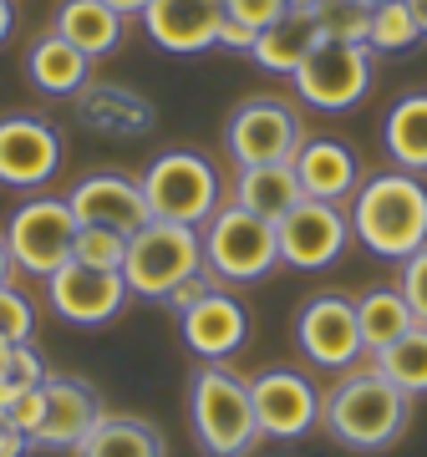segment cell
Masks as SVG:
<instances>
[{"label": "cell", "instance_id": "23", "mask_svg": "<svg viewBox=\"0 0 427 457\" xmlns=\"http://www.w3.org/2000/svg\"><path fill=\"white\" fill-rule=\"evenodd\" d=\"M122 21L128 16H117L113 5H102V0H66L56 11V36L97 62V56L122 46Z\"/></svg>", "mask_w": 427, "mask_h": 457}, {"label": "cell", "instance_id": "30", "mask_svg": "<svg viewBox=\"0 0 427 457\" xmlns=\"http://www.w3.org/2000/svg\"><path fill=\"white\" fill-rule=\"evenodd\" d=\"M71 260H77V264H92V270H122V260H128V234H117V228L77 224Z\"/></svg>", "mask_w": 427, "mask_h": 457}, {"label": "cell", "instance_id": "40", "mask_svg": "<svg viewBox=\"0 0 427 457\" xmlns=\"http://www.w3.org/2000/svg\"><path fill=\"white\" fill-rule=\"evenodd\" d=\"M102 5H113L117 16H143L148 11V0H102Z\"/></svg>", "mask_w": 427, "mask_h": 457}, {"label": "cell", "instance_id": "39", "mask_svg": "<svg viewBox=\"0 0 427 457\" xmlns=\"http://www.w3.org/2000/svg\"><path fill=\"white\" fill-rule=\"evenodd\" d=\"M16 279V260H11V249H5V234H0V290Z\"/></svg>", "mask_w": 427, "mask_h": 457}, {"label": "cell", "instance_id": "36", "mask_svg": "<svg viewBox=\"0 0 427 457\" xmlns=\"http://www.w3.org/2000/svg\"><path fill=\"white\" fill-rule=\"evenodd\" d=\"M209 290H214V275H209V270H198L194 279H183L179 290L168 295L163 305H168V311H173V315H183V311H188V305H194V300H198V295H209Z\"/></svg>", "mask_w": 427, "mask_h": 457}, {"label": "cell", "instance_id": "21", "mask_svg": "<svg viewBox=\"0 0 427 457\" xmlns=\"http://www.w3.org/2000/svg\"><path fill=\"white\" fill-rule=\"evenodd\" d=\"M315 41H321V31H315L311 11H285L275 26H264V31L255 36L249 56H255L264 71H275V77H296V66L315 51Z\"/></svg>", "mask_w": 427, "mask_h": 457}, {"label": "cell", "instance_id": "18", "mask_svg": "<svg viewBox=\"0 0 427 457\" xmlns=\"http://www.w3.org/2000/svg\"><path fill=\"white\" fill-rule=\"evenodd\" d=\"M143 26L163 51L173 56H194V51L219 46V26H224V0H148Z\"/></svg>", "mask_w": 427, "mask_h": 457}, {"label": "cell", "instance_id": "8", "mask_svg": "<svg viewBox=\"0 0 427 457\" xmlns=\"http://www.w3.org/2000/svg\"><path fill=\"white\" fill-rule=\"evenodd\" d=\"M296 92L321 112H346L372 92V46L356 41H315V51L296 66Z\"/></svg>", "mask_w": 427, "mask_h": 457}, {"label": "cell", "instance_id": "13", "mask_svg": "<svg viewBox=\"0 0 427 457\" xmlns=\"http://www.w3.org/2000/svg\"><path fill=\"white\" fill-rule=\"evenodd\" d=\"M46 300L66 326H107L128 305V279L122 270H92L66 260L56 275H46Z\"/></svg>", "mask_w": 427, "mask_h": 457}, {"label": "cell", "instance_id": "2", "mask_svg": "<svg viewBox=\"0 0 427 457\" xmlns=\"http://www.w3.org/2000/svg\"><path fill=\"white\" fill-rule=\"evenodd\" d=\"M351 234L377 260H412L427 245V183L417 173H377L351 204Z\"/></svg>", "mask_w": 427, "mask_h": 457}, {"label": "cell", "instance_id": "44", "mask_svg": "<svg viewBox=\"0 0 427 457\" xmlns=\"http://www.w3.org/2000/svg\"><path fill=\"white\" fill-rule=\"evenodd\" d=\"M356 5H366V11H377V5H387V0H356Z\"/></svg>", "mask_w": 427, "mask_h": 457}, {"label": "cell", "instance_id": "15", "mask_svg": "<svg viewBox=\"0 0 427 457\" xmlns=\"http://www.w3.org/2000/svg\"><path fill=\"white\" fill-rule=\"evenodd\" d=\"M62 168V137L41 117H0V183L41 188Z\"/></svg>", "mask_w": 427, "mask_h": 457}, {"label": "cell", "instance_id": "19", "mask_svg": "<svg viewBox=\"0 0 427 457\" xmlns=\"http://www.w3.org/2000/svg\"><path fill=\"white\" fill-rule=\"evenodd\" d=\"M290 168H296V179H300V194L321 198V204H341L356 188V158L336 137H306L296 147Z\"/></svg>", "mask_w": 427, "mask_h": 457}, {"label": "cell", "instance_id": "37", "mask_svg": "<svg viewBox=\"0 0 427 457\" xmlns=\"http://www.w3.org/2000/svg\"><path fill=\"white\" fill-rule=\"evenodd\" d=\"M36 442L26 437V432H21V427H11L5 422V417H0V457H26L31 453Z\"/></svg>", "mask_w": 427, "mask_h": 457}, {"label": "cell", "instance_id": "1", "mask_svg": "<svg viewBox=\"0 0 427 457\" xmlns=\"http://www.w3.org/2000/svg\"><path fill=\"white\" fill-rule=\"evenodd\" d=\"M412 422V396L377 366H351L321 402V427L351 453H387Z\"/></svg>", "mask_w": 427, "mask_h": 457}, {"label": "cell", "instance_id": "16", "mask_svg": "<svg viewBox=\"0 0 427 457\" xmlns=\"http://www.w3.org/2000/svg\"><path fill=\"white\" fill-rule=\"evenodd\" d=\"M179 330H183V345L204 361H230L239 345L249 341V311L234 300L230 290L214 285L209 295H198L194 305L179 315Z\"/></svg>", "mask_w": 427, "mask_h": 457}, {"label": "cell", "instance_id": "10", "mask_svg": "<svg viewBox=\"0 0 427 457\" xmlns=\"http://www.w3.org/2000/svg\"><path fill=\"white\" fill-rule=\"evenodd\" d=\"M296 341L311 366L321 371H351L362 361V326H356V300L351 295H311L296 315Z\"/></svg>", "mask_w": 427, "mask_h": 457}, {"label": "cell", "instance_id": "7", "mask_svg": "<svg viewBox=\"0 0 427 457\" xmlns=\"http://www.w3.org/2000/svg\"><path fill=\"white\" fill-rule=\"evenodd\" d=\"M71 239H77V219L66 209V198L51 194L26 198L5 224V249H11L21 275H56L71 260Z\"/></svg>", "mask_w": 427, "mask_h": 457}, {"label": "cell", "instance_id": "29", "mask_svg": "<svg viewBox=\"0 0 427 457\" xmlns=\"http://www.w3.org/2000/svg\"><path fill=\"white\" fill-rule=\"evenodd\" d=\"M311 21L326 41H356V46H366V31H372V11L356 5V0H315Z\"/></svg>", "mask_w": 427, "mask_h": 457}, {"label": "cell", "instance_id": "12", "mask_svg": "<svg viewBox=\"0 0 427 457\" xmlns=\"http://www.w3.org/2000/svg\"><path fill=\"white\" fill-rule=\"evenodd\" d=\"M275 239H280V264H290V270H326L351 245V219L336 204L300 198L296 209L275 224Z\"/></svg>", "mask_w": 427, "mask_h": 457}, {"label": "cell", "instance_id": "17", "mask_svg": "<svg viewBox=\"0 0 427 457\" xmlns=\"http://www.w3.org/2000/svg\"><path fill=\"white\" fill-rule=\"evenodd\" d=\"M41 386H46V417H41L31 442L46 447V453H77V442L102 417V402L92 392V381H82V376H46Z\"/></svg>", "mask_w": 427, "mask_h": 457}, {"label": "cell", "instance_id": "6", "mask_svg": "<svg viewBox=\"0 0 427 457\" xmlns=\"http://www.w3.org/2000/svg\"><path fill=\"white\" fill-rule=\"evenodd\" d=\"M143 198H148V213L163 219V224H209L214 209H219V173H214L209 158L198 153H163L153 158L148 173H143Z\"/></svg>", "mask_w": 427, "mask_h": 457}, {"label": "cell", "instance_id": "27", "mask_svg": "<svg viewBox=\"0 0 427 457\" xmlns=\"http://www.w3.org/2000/svg\"><path fill=\"white\" fill-rule=\"evenodd\" d=\"M377 371L392 386H402L407 396H423L427 392V326H412L402 341L377 351Z\"/></svg>", "mask_w": 427, "mask_h": 457}, {"label": "cell", "instance_id": "42", "mask_svg": "<svg viewBox=\"0 0 427 457\" xmlns=\"http://www.w3.org/2000/svg\"><path fill=\"white\" fill-rule=\"evenodd\" d=\"M412 5V16H417V26H423V36H427V0H407Z\"/></svg>", "mask_w": 427, "mask_h": 457}, {"label": "cell", "instance_id": "38", "mask_svg": "<svg viewBox=\"0 0 427 457\" xmlns=\"http://www.w3.org/2000/svg\"><path fill=\"white\" fill-rule=\"evenodd\" d=\"M219 46H230V51H249V46H255V31H245L239 21L224 16V26H219Z\"/></svg>", "mask_w": 427, "mask_h": 457}, {"label": "cell", "instance_id": "9", "mask_svg": "<svg viewBox=\"0 0 427 457\" xmlns=\"http://www.w3.org/2000/svg\"><path fill=\"white\" fill-rule=\"evenodd\" d=\"M224 143H230V158L239 168H264V163H290L306 137H300V117L290 112V102L249 97L234 107Z\"/></svg>", "mask_w": 427, "mask_h": 457}, {"label": "cell", "instance_id": "43", "mask_svg": "<svg viewBox=\"0 0 427 457\" xmlns=\"http://www.w3.org/2000/svg\"><path fill=\"white\" fill-rule=\"evenodd\" d=\"M285 5H290V11H311L315 0H285Z\"/></svg>", "mask_w": 427, "mask_h": 457}, {"label": "cell", "instance_id": "20", "mask_svg": "<svg viewBox=\"0 0 427 457\" xmlns=\"http://www.w3.org/2000/svg\"><path fill=\"white\" fill-rule=\"evenodd\" d=\"M77 457H168V442L132 411H102L97 427L77 442Z\"/></svg>", "mask_w": 427, "mask_h": 457}, {"label": "cell", "instance_id": "25", "mask_svg": "<svg viewBox=\"0 0 427 457\" xmlns=\"http://www.w3.org/2000/svg\"><path fill=\"white\" fill-rule=\"evenodd\" d=\"M356 326H362V345L377 356V351H387L392 341H402V336L417 326V315H412L402 290L377 285V290H366L362 300H356Z\"/></svg>", "mask_w": 427, "mask_h": 457}, {"label": "cell", "instance_id": "22", "mask_svg": "<svg viewBox=\"0 0 427 457\" xmlns=\"http://www.w3.org/2000/svg\"><path fill=\"white\" fill-rule=\"evenodd\" d=\"M26 71H31L36 92H46V97H71V92H82L87 77H92V56H82L71 41H62V36L51 31L31 46Z\"/></svg>", "mask_w": 427, "mask_h": 457}, {"label": "cell", "instance_id": "32", "mask_svg": "<svg viewBox=\"0 0 427 457\" xmlns=\"http://www.w3.org/2000/svg\"><path fill=\"white\" fill-rule=\"evenodd\" d=\"M285 11H290L285 0H224V16L239 21V26H245V31H255V36H260L264 26H275Z\"/></svg>", "mask_w": 427, "mask_h": 457}, {"label": "cell", "instance_id": "24", "mask_svg": "<svg viewBox=\"0 0 427 457\" xmlns=\"http://www.w3.org/2000/svg\"><path fill=\"white\" fill-rule=\"evenodd\" d=\"M300 179L290 163H264V168H239V183H234V204L249 213H260L270 224H280L285 213L300 204Z\"/></svg>", "mask_w": 427, "mask_h": 457}, {"label": "cell", "instance_id": "31", "mask_svg": "<svg viewBox=\"0 0 427 457\" xmlns=\"http://www.w3.org/2000/svg\"><path fill=\"white\" fill-rule=\"evenodd\" d=\"M31 330H36V311H31V300L21 290H0V341H11V345H21V341H31Z\"/></svg>", "mask_w": 427, "mask_h": 457}, {"label": "cell", "instance_id": "14", "mask_svg": "<svg viewBox=\"0 0 427 457\" xmlns=\"http://www.w3.org/2000/svg\"><path fill=\"white\" fill-rule=\"evenodd\" d=\"M66 209L77 224L92 228H117V234H138L148 224V198H143V183L128 179V173H87L71 194H66Z\"/></svg>", "mask_w": 427, "mask_h": 457}, {"label": "cell", "instance_id": "26", "mask_svg": "<svg viewBox=\"0 0 427 457\" xmlns=\"http://www.w3.org/2000/svg\"><path fill=\"white\" fill-rule=\"evenodd\" d=\"M381 143L397 158L402 173H427V92H412L387 112Z\"/></svg>", "mask_w": 427, "mask_h": 457}, {"label": "cell", "instance_id": "5", "mask_svg": "<svg viewBox=\"0 0 427 457\" xmlns=\"http://www.w3.org/2000/svg\"><path fill=\"white\" fill-rule=\"evenodd\" d=\"M198 239H204V270H209L214 279H224V285L264 279L280 264L275 224L260 219V213L239 209V204H219Z\"/></svg>", "mask_w": 427, "mask_h": 457}, {"label": "cell", "instance_id": "33", "mask_svg": "<svg viewBox=\"0 0 427 457\" xmlns=\"http://www.w3.org/2000/svg\"><path fill=\"white\" fill-rule=\"evenodd\" d=\"M397 290L407 295L412 315H417V326H427V245L412 254V260H402V285Z\"/></svg>", "mask_w": 427, "mask_h": 457}, {"label": "cell", "instance_id": "34", "mask_svg": "<svg viewBox=\"0 0 427 457\" xmlns=\"http://www.w3.org/2000/svg\"><path fill=\"white\" fill-rule=\"evenodd\" d=\"M0 371H5V381H11V386H41V381H46V366H41V356H36L31 351V341H21V345H11V356H5V366H0Z\"/></svg>", "mask_w": 427, "mask_h": 457}, {"label": "cell", "instance_id": "35", "mask_svg": "<svg viewBox=\"0 0 427 457\" xmlns=\"http://www.w3.org/2000/svg\"><path fill=\"white\" fill-rule=\"evenodd\" d=\"M41 417H46V386H21L16 402H11V411H5V422L21 427L26 437H36V427H41Z\"/></svg>", "mask_w": 427, "mask_h": 457}, {"label": "cell", "instance_id": "11", "mask_svg": "<svg viewBox=\"0 0 427 457\" xmlns=\"http://www.w3.org/2000/svg\"><path fill=\"white\" fill-rule=\"evenodd\" d=\"M249 402H255L260 437H275V442H296L321 422L315 381L306 371H290V366H270V371L249 376Z\"/></svg>", "mask_w": 427, "mask_h": 457}, {"label": "cell", "instance_id": "41", "mask_svg": "<svg viewBox=\"0 0 427 457\" xmlns=\"http://www.w3.org/2000/svg\"><path fill=\"white\" fill-rule=\"evenodd\" d=\"M11 26H16V16H11V0H0V41L11 36Z\"/></svg>", "mask_w": 427, "mask_h": 457}, {"label": "cell", "instance_id": "28", "mask_svg": "<svg viewBox=\"0 0 427 457\" xmlns=\"http://www.w3.org/2000/svg\"><path fill=\"white\" fill-rule=\"evenodd\" d=\"M417 41H423V26H417L407 0H387V5L372 11V31H366V46L372 51H407Z\"/></svg>", "mask_w": 427, "mask_h": 457}, {"label": "cell", "instance_id": "3", "mask_svg": "<svg viewBox=\"0 0 427 457\" xmlns=\"http://www.w3.org/2000/svg\"><path fill=\"white\" fill-rule=\"evenodd\" d=\"M188 422L209 457H249L260 447V422L249 402V381L224 361H204L188 381Z\"/></svg>", "mask_w": 427, "mask_h": 457}, {"label": "cell", "instance_id": "4", "mask_svg": "<svg viewBox=\"0 0 427 457\" xmlns=\"http://www.w3.org/2000/svg\"><path fill=\"white\" fill-rule=\"evenodd\" d=\"M198 270H204V239H198V228L148 219L138 234H128V260H122L128 295L168 300V295L179 290L183 279H194Z\"/></svg>", "mask_w": 427, "mask_h": 457}]
</instances>
